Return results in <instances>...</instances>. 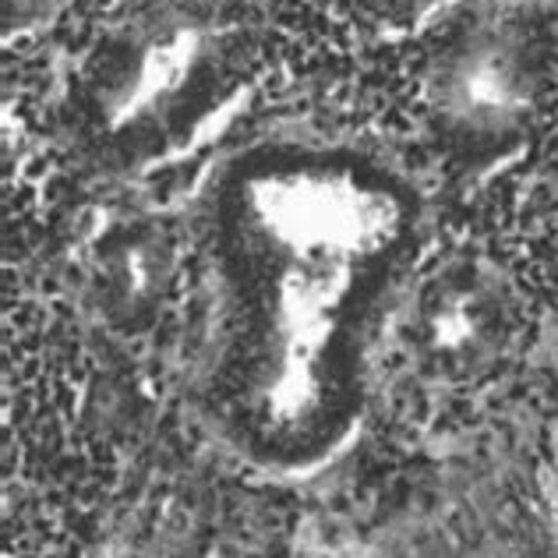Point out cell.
Wrapping results in <instances>:
<instances>
[{"instance_id": "cell-1", "label": "cell", "mask_w": 558, "mask_h": 558, "mask_svg": "<svg viewBox=\"0 0 558 558\" xmlns=\"http://www.w3.org/2000/svg\"><path fill=\"white\" fill-rule=\"evenodd\" d=\"M421 241V198L386 153L326 135L233 149L198 202L223 304V396L276 457L329 442L357 396L372 318Z\"/></svg>"}, {"instance_id": "cell-7", "label": "cell", "mask_w": 558, "mask_h": 558, "mask_svg": "<svg viewBox=\"0 0 558 558\" xmlns=\"http://www.w3.org/2000/svg\"><path fill=\"white\" fill-rule=\"evenodd\" d=\"M368 4L375 8V14H381L389 25L396 28H414L421 22L435 19L438 11L452 8L457 0H368Z\"/></svg>"}, {"instance_id": "cell-6", "label": "cell", "mask_w": 558, "mask_h": 558, "mask_svg": "<svg viewBox=\"0 0 558 558\" xmlns=\"http://www.w3.org/2000/svg\"><path fill=\"white\" fill-rule=\"evenodd\" d=\"M71 0H0L4 8V33H33L39 25H50Z\"/></svg>"}, {"instance_id": "cell-4", "label": "cell", "mask_w": 558, "mask_h": 558, "mask_svg": "<svg viewBox=\"0 0 558 558\" xmlns=\"http://www.w3.org/2000/svg\"><path fill=\"white\" fill-rule=\"evenodd\" d=\"M178 266V238L163 219L131 216L99 233L89 252V283L110 318L135 326L167 298Z\"/></svg>"}, {"instance_id": "cell-5", "label": "cell", "mask_w": 558, "mask_h": 558, "mask_svg": "<svg viewBox=\"0 0 558 558\" xmlns=\"http://www.w3.org/2000/svg\"><path fill=\"white\" fill-rule=\"evenodd\" d=\"M498 312V290L488 276H481L474 266H452L432 276L421 287L414 301V336L417 347L428 357H460L470 343H481Z\"/></svg>"}, {"instance_id": "cell-3", "label": "cell", "mask_w": 558, "mask_h": 558, "mask_svg": "<svg viewBox=\"0 0 558 558\" xmlns=\"http://www.w3.org/2000/svg\"><path fill=\"white\" fill-rule=\"evenodd\" d=\"M545 22L531 0H470L424 68L432 135L463 163H488L526 135L545 89Z\"/></svg>"}, {"instance_id": "cell-2", "label": "cell", "mask_w": 558, "mask_h": 558, "mask_svg": "<svg viewBox=\"0 0 558 558\" xmlns=\"http://www.w3.org/2000/svg\"><path fill=\"white\" fill-rule=\"evenodd\" d=\"M255 68L233 0H142L93 36L64 85L71 149L107 178L170 163L213 128Z\"/></svg>"}]
</instances>
